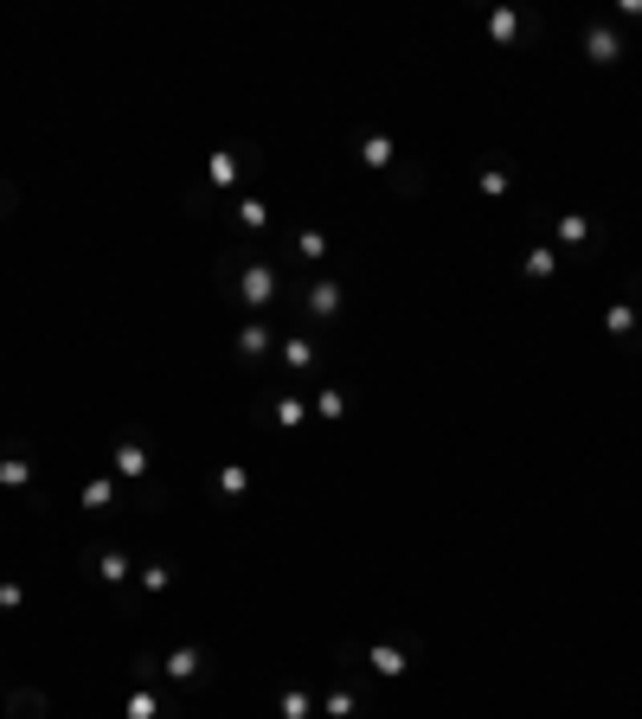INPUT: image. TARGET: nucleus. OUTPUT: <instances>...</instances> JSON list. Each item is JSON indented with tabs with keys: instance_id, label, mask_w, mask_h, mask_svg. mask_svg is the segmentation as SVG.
<instances>
[{
	"instance_id": "obj_1",
	"label": "nucleus",
	"mask_w": 642,
	"mask_h": 719,
	"mask_svg": "<svg viewBox=\"0 0 642 719\" xmlns=\"http://www.w3.org/2000/svg\"><path fill=\"white\" fill-rule=\"evenodd\" d=\"M225 270H238V283H232V302L244 315H264L270 302H277V270H270V257H257V251H232V264Z\"/></svg>"
},
{
	"instance_id": "obj_2",
	"label": "nucleus",
	"mask_w": 642,
	"mask_h": 719,
	"mask_svg": "<svg viewBox=\"0 0 642 719\" xmlns=\"http://www.w3.org/2000/svg\"><path fill=\"white\" fill-rule=\"evenodd\" d=\"M161 675H167V687H206L212 655L200 649V642H180V649H167V655H161Z\"/></svg>"
},
{
	"instance_id": "obj_3",
	"label": "nucleus",
	"mask_w": 642,
	"mask_h": 719,
	"mask_svg": "<svg viewBox=\"0 0 642 719\" xmlns=\"http://www.w3.org/2000/svg\"><path fill=\"white\" fill-rule=\"evenodd\" d=\"M623 52H630V39H623L617 20H598V26L585 33V58H591V65H617Z\"/></svg>"
},
{
	"instance_id": "obj_4",
	"label": "nucleus",
	"mask_w": 642,
	"mask_h": 719,
	"mask_svg": "<svg viewBox=\"0 0 642 719\" xmlns=\"http://www.w3.org/2000/svg\"><path fill=\"white\" fill-rule=\"evenodd\" d=\"M360 662L373 668L379 681H399V675H411V655L399 649V642H366V649H360Z\"/></svg>"
},
{
	"instance_id": "obj_5",
	"label": "nucleus",
	"mask_w": 642,
	"mask_h": 719,
	"mask_svg": "<svg viewBox=\"0 0 642 719\" xmlns=\"http://www.w3.org/2000/svg\"><path fill=\"white\" fill-rule=\"evenodd\" d=\"M277 713H283V719H321V687H309V681H283Z\"/></svg>"
},
{
	"instance_id": "obj_6",
	"label": "nucleus",
	"mask_w": 642,
	"mask_h": 719,
	"mask_svg": "<svg viewBox=\"0 0 642 719\" xmlns=\"http://www.w3.org/2000/svg\"><path fill=\"white\" fill-rule=\"evenodd\" d=\"M341 302H347V289L334 283V277H315L309 289H302V309H309L315 321H334V315H341Z\"/></svg>"
},
{
	"instance_id": "obj_7",
	"label": "nucleus",
	"mask_w": 642,
	"mask_h": 719,
	"mask_svg": "<svg viewBox=\"0 0 642 719\" xmlns=\"http://www.w3.org/2000/svg\"><path fill=\"white\" fill-rule=\"evenodd\" d=\"M270 347H277L270 321H264V315H251V321L238 328V360H244V366H257V360H270Z\"/></svg>"
},
{
	"instance_id": "obj_8",
	"label": "nucleus",
	"mask_w": 642,
	"mask_h": 719,
	"mask_svg": "<svg viewBox=\"0 0 642 719\" xmlns=\"http://www.w3.org/2000/svg\"><path fill=\"white\" fill-rule=\"evenodd\" d=\"M110 463H116L122 482H142V476H148V443H142V437H116Z\"/></svg>"
},
{
	"instance_id": "obj_9",
	"label": "nucleus",
	"mask_w": 642,
	"mask_h": 719,
	"mask_svg": "<svg viewBox=\"0 0 642 719\" xmlns=\"http://www.w3.org/2000/svg\"><path fill=\"white\" fill-rule=\"evenodd\" d=\"M244 167H251V148H219V155L206 161V180H212V187L225 193V187H232V180L244 174Z\"/></svg>"
},
{
	"instance_id": "obj_10",
	"label": "nucleus",
	"mask_w": 642,
	"mask_h": 719,
	"mask_svg": "<svg viewBox=\"0 0 642 719\" xmlns=\"http://www.w3.org/2000/svg\"><path fill=\"white\" fill-rule=\"evenodd\" d=\"M0 713H7V719H45V713H52V700H45L39 687H7Z\"/></svg>"
},
{
	"instance_id": "obj_11",
	"label": "nucleus",
	"mask_w": 642,
	"mask_h": 719,
	"mask_svg": "<svg viewBox=\"0 0 642 719\" xmlns=\"http://www.w3.org/2000/svg\"><path fill=\"white\" fill-rule=\"evenodd\" d=\"M33 482V450L26 443H7L0 450V488H26Z\"/></svg>"
},
{
	"instance_id": "obj_12",
	"label": "nucleus",
	"mask_w": 642,
	"mask_h": 719,
	"mask_svg": "<svg viewBox=\"0 0 642 719\" xmlns=\"http://www.w3.org/2000/svg\"><path fill=\"white\" fill-rule=\"evenodd\" d=\"M212 495L244 501V495H251V469H244V463H219V476H212Z\"/></svg>"
},
{
	"instance_id": "obj_13",
	"label": "nucleus",
	"mask_w": 642,
	"mask_h": 719,
	"mask_svg": "<svg viewBox=\"0 0 642 719\" xmlns=\"http://www.w3.org/2000/svg\"><path fill=\"white\" fill-rule=\"evenodd\" d=\"M302 418H309V405L289 399V392H283V399H264V424H283V431H296Z\"/></svg>"
},
{
	"instance_id": "obj_14",
	"label": "nucleus",
	"mask_w": 642,
	"mask_h": 719,
	"mask_svg": "<svg viewBox=\"0 0 642 719\" xmlns=\"http://www.w3.org/2000/svg\"><path fill=\"white\" fill-rule=\"evenodd\" d=\"M553 270H559V251H553V244H533V251L521 257V277H527V283H546Z\"/></svg>"
},
{
	"instance_id": "obj_15",
	"label": "nucleus",
	"mask_w": 642,
	"mask_h": 719,
	"mask_svg": "<svg viewBox=\"0 0 642 719\" xmlns=\"http://www.w3.org/2000/svg\"><path fill=\"white\" fill-rule=\"evenodd\" d=\"M360 713V687H328L321 694V719H354Z\"/></svg>"
},
{
	"instance_id": "obj_16",
	"label": "nucleus",
	"mask_w": 642,
	"mask_h": 719,
	"mask_svg": "<svg viewBox=\"0 0 642 719\" xmlns=\"http://www.w3.org/2000/svg\"><path fill=\"white\" fill-rule=\"evenodd\" d=\"M283 366H289V373H315V341H309V334H289V341H283Z\"/></svg>"
},
{
	"instance_id": "obj_17",
	"label": "nucleus",
	"mask_w": 642,
	"mask_h": 719,
	"mask_svg": "<svg viewBox=\"0 0 642 719\" xmlns=\"http://www.w3.org/2000/svg\"><path fill=\"white\" fill-rule=\"evenodd\" d=\"M360 161H366V167H392V161H399L392 135H366V142H360Z\"/></svg>"
},
{
	"instance_id": "obj_18",
	"label": "nucleus",
	"mask_w": 642,
	"mask_h": 719,
	"mask_svg": "<svg viewBox=\"0 0 642 719\" xmlns=\"http://www.w3.org/2000/svg\"><path fill=\"white\" fill-rule=\"evenodd\" d=\"M174 578H180L174 559H148V565H142V591H148V598H155V591H167Z\"/></svg>"
},
{
	"instance_id": "obj_19",
	"label": "nucleus",
	"mask_w": 642,
	"mask_h": 719,
	"mask_svg": "<svg viewBox=\"0 0 642 719\" xmlns=\"http://www.w3.org/2000/svg\"><path fill=\"white\" fill-rule=\"evenodd\" d=\"M553 232H559V244H591V219L585 212H559Z\"/></svg>"
},
{
	"instance_id": "obj_20",
	"label": "nucleus",
	"mask_w": 642,
	"mask_h": 719,
	"mask_svg": "<svg viewBox=\"0 0 642 719\" xmlns=\"http://www.w3.org/2000/svg\"><path fill=\"white\" fill-rule=\"evenodd\" d=\"M309 411H315V418H328V424H334V418H347V392H341V386H321Z\"/></svg>"
},
{
	"instance_id": "obj_21",
	"label": "nucleus",
	"mask_w": 642,
	"mask_h": 719,
	"mask_svg": "<svg viewBox=\"0 0 642 719\" xmlns=\"http://www.w3.org/2000/svg\"><path fill=\"white\" fill-rule=\"evenodd\" d=\"M90 572H97L103 585H122V578H129V553H116V546H110V553H97V565H90Z\"/></svg>"
},
{
	"instance_id": "obj_22",
	"label": "nucleus",
	"mask_w": 642,
	"mask_h": 719,
	"mask_svg": "<svg viewBox=\"0 0 642 719\" xmlns=\"http://www.w3.org/2000/svg\"><path fill=\"white\" fill-rule=\"evenodd\" d=\"M296 257H302V264H321V257H328V238H321L315 225H302V232H296Z\"/></svg>"
},
{
	"instance_id": "obj_23",
	"label": "nucleus",
	"mask_w": 642,
	"mask_h": 719,
	"mask_svg": "<svg viewBox=\"0 0 642 719\" xmlns=\"http://www.w3.org/2000/svg\"><path fill=\"white\" fill-rule=\"evenodd\" d=\"M110 501H116V476H97V482H84V508H90V514H103Z\"/></svg>"
},
{
	"instance_id": "obj_24",
	"label": "nucleus",
	"mask_w": 642,
	"mask_h": 719,
	"mask_svg": "<svg viewBox=\"0 0 642 719\" xmlns=\"http://www.w3.org/2000/svg\"><path fill=\"white\" fill-rule=\"evenodd\" d=\"M521 26L533 33V20H521V7H501L495 20H488V33H495V39H514V33H521Z\"/></svg>"
},
{
	"instance_id": "obj_25",
	"label": "nucleus",
	"mask_w": 642,
	"mask_h": 719,
	"mask_svg": "<svg viewBox=\"0 0 642 719\" xmlns=\"http://www.w3.org/2000/svg\"><path fill=\"white\" fill-rule=\"evenodd\" d=\"M238 225L244 232H270V206L264 200H238Z\"/></svg>"
},
{
	"instance_id": "obj_26",
	"label": "nucleus",
	"mask_w": 642,
	"mask_h": 719,
	"mask_svg": "<svg viewBox=\"0 0 642 719\" xmlns=\"http://www.w3.org/2000/svg\"><path fill=\"white\" fill-rule=\"evenodd\" d=\"M636 321H642V315H636V302H617V309L604 315V328H610V334L623 341V334H636Z\"/></svg>"
},
{
	"instance_id": "obj_27",
	"label": "nucleus",
	"mask_w": 642,
	"mask_h": 719,
	"mask_svg": "<svg viewBox=\"0 0 642 719\" xmlns=\"http://www.w3.org/2000/svg\"><path fill=\"white\" fill-rule=\"evenodd\" d=\"M26 604V585L20 578H7V585H0V610H20Z\"/></svg>"
},
{
	"instance_id": "obj_28",
	"label": "nucleus",
	"mask_w": 642,
	"mask_h": 719,
	"mask_svg": "<svg viewBox=\"0 0 642 719\" xmlns=\"http://www.w3.org/2000/svg\"><path fill=\"white\" fill-rule=\"evenodd\" d=\"M418 187H424V167L405 161V167H399V193H418Z\"/></svg>"
},
{
	"instance_id": "obj_29",
	"label": "nucleus",
	"mask_w": 642,
	"mask_h": 719,
	"mask_svg": "<svg viewBox=\"0 0 642 719\" xmlns=\"http://www.w3.org/2000/svg\"><path fill=\"white\" fill-rule=\"evenodd\" d=\"M482 193H508V167H482Z\"/></svg>"
},
{
	"instance_id": "obj_30",
	"label": "nucleus",
	"mask_w": 642,
	"mask_h": 719,
	"mask_svg": "<svg viewBox=\"0 0 642 719\" xmlns=\"http://www.w3.org/2000/svg\"><path fill=\"white\" fill-rule=\"evenodd\" d=\"M617 20H642V0H623V7H617Z\"/></svg>"
},
{
	"instance_id": "obj_31",
	"label": "nucleus",
	"mask_w": 642,
	"mask_h": 719,
	"mask_svg": "<svg viewBox=\"0 0 642 719\" xmlns=\"http://www.w3.org/2000/svg\"><path fill=\"white\" fill-rule=\"evenodd\" d=\"M0 212H7V187H0Z\"/></svg>"
},
{
	"instance_id": "obj_32",
	"label": "nucleus",
	"mask_w": 642,
	"mask_h": 719,
	"mask_svg": "<svg viewBox=\"0 0 642 719\" xmlns=\"http://www.w3.org/2000/svg\"><path fill=\"white\" fill-rule=\"evenodd\" d=\"M0 700H7V687H0Z\"/></svg>"
}]
</instances>
